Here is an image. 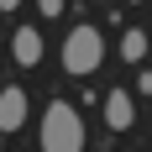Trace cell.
<instances>
[{
	"instance_id": "obj_4",
	"label": "cell",
	"mask_w": 152,
	"mask_h": 152,
	"mask_svg": "<svg viewBox=\"0 0 152 152\" xmlns=\"http://www.w3.org/2000/svg\"><path fill=\"white\" fill-rule=\"evenodd\" d=\"M11 58L21 63V68H37V63H42V31H37V26H21L11 37Z\"/></svg>"
},
{
	"instance_id": "obj_6",
	"label": "cell",
	"mask_w": 152,
	"mask_h": 152,
	"mask_svg": "<svg viewBox=\"0 0 152 152\" xmlns=\"http://www.w3.org/2000/svg\"><path fill=\"white\" fill-rule=\"evenodd\" d=\"M121 58L126 63H142V58H147V31H126V37H121Z\"/></svg>"
},
{
	"instance_id": "obj_3",
	"label": "cell",
	"mask_w": 152,
	"mask_h": 152,
	"mask_svg": "<svg viewBox=\"0 0 152 152\" xmlns=\"http://www.w3.org/2000/svg\"><path fill=\"white\" fill-rule=\"evenodd\" d=\"M21 126H26V89H16V84H11V89L0 94V131L16 137Z\"/></svg>"
},
{
	"instance_id": "obj_5",
	"label": "cell",
	"mask_w": 152,
	"mask_h": 152,
	"mask_svg": "<svg viewBox=\"0 0 152 152\" xmlns=\"http://www.w3.org/2000/svg\"><path fill=\"white\" fill-rule=\"evenodd\" d=\"M131 121H137L131 94H126V89H110L105 94V126H110V131H131Z\"/></svg>"
},
{
	"instance_id": "obj_1",
	"label": "cell",
	"mask_w": 152,
	"mask_h": 152,
	"mask_svg": "<svg viewBox=\"0 0 152 152\" xmlns=\"http://www.w3.org/2000/svg\"><path fill=\"white\" fill-rule=\"evenodd\" d=\"M42 152H84V121L74 105L53 100L42 110Z\"/></svg>"
},
{
	"instance_id": "obj_2",
	"label": "cell",
	"mask_w": 152,
	"mask_h": 152,
	"mask_svg": "<svg viewBox=\"0 0 152 152\" xmlns=\"http://www.w3.org/2000/svg\"><path fill=\"white\" fill-rule=\"evenodd\" d=\"M105 63V37H100V26H89V21H79L74 31H68V42H63V68L68 74H94Z\"/></svg>"
},
{
	"instance_id": "obj_7",
	"label": "cell",
	"mask_w": 152,
	"mask_h": 152,
	"mask_svg": "<svg viewBox=\"0 0 152 152\" xmlns=\"http://www.w3.org/2000/svg\"><path fill=\"white\" fill-rule=\"evenodd\" d=\"M63 5H68V0H37V11H42V16H58Z\"/></svg>"
},
{
	"instance_id": "obj_8",
	"label": "cell",
	"mask_w": 152,
	"mask_h": 152,
	"mask_svg": "<svg viewBox=\"0 0 152 152\" xmlns=\"http://www.w3.org/2000/svg\"><path fill=\"white\" fill-rule=\"evenodd\" d=\"M16 5H21V0H0V11H5V16H11V11H16Z\"/></svg>"
}]
</instances>
